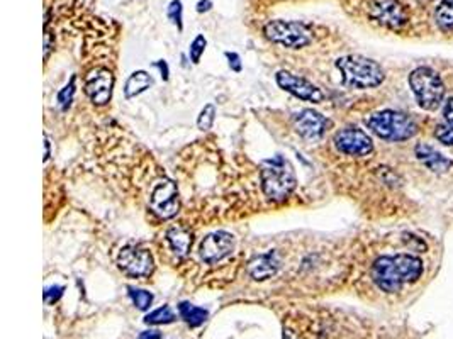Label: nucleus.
<instances>
[{
	"label": "nucleus",
	"mask_w": 453,
	"mask_h": 339,
	"mask_svg": "<svg viewBox=\"0 0 453 339\" xmlns=\"http://www.w3.org/2000/svg\"><path fill=\"white\" fill-rule=\"evenodd\" d=\"M425 272L421 258L409 253L381 256L372 265V280L382 292L398 294L406 284H415Z\"/></svg>",
	"instance_id": "1"
},
{
	"label": "nucleus",
	"mask_w": 453,
	"mask_h": 339,
	"mask_svg": "<svg viewBox=\"0 0 453 339\" xmlns=\"http://www.w3.org/2000/svg\"><path fill=\"white\" fill-rule=\"evenodd\" d=\"M260 180L263 194L273 202L285 201L298 185L294 167L282 155H275L261 162Z\"/></svg>",
	"instance_id": "2"
},
{
	"label": "nucleus",
	"mask_w": 453,
	"mask_h": 339,
	"mask_svg": "<svg viewBox=\"0 0 453 339\" xmlns=\"http://www.w3.org/2000/svg\"><path fill=\"white\" fill-rule=\"evenodd\" d=\"M337 68L342 73L343 85L350 89H376L384 82V68L373 60L361 55H346L337 60Z\"/></svg>",
	"instance_id": "3"
},
{
	"label": "nucleus",
	"mask_w": 453,
	"mask_h": 339,
	"mask_svg": "<svg viewBox=\"0 0 453 339\" xmlns=\"http://www.w3.org/2000/svg\"><path fill=\"white\" fill-rule=\"evenodd\" d=\"M365 124L377 138L391 143L408 141V139L415 138L417 133L415 119H411L400 111H392V109H386V111L369 116L365 119Z\"/></svg>",
	"instance_id": "4"
},
{
	"label": "nucleus",
	"mask_w": 453,
	"mask_h": 339,
	"mask_svg": "<svg viewBox=\"0 0 453 339\" xmlns=\"http://www.w3.org/2000/svg\"><path fill=\"white\" fill-rule=\"evenodd\" d=\"M409 89L415 95L417 106L425 111H437L445 102V84L430 67H417L409 73Z\"/></svg>",
	"instance_id": "5"
},
{
	"label": "nucleus",
	"mask_w": 453,
	"mask_h": 339,
	"mask_svg": "<svg viewBox=\"0 0 453 339\" xmlns=\"http://www.w3.org/2000/svg\"><path fill=\"white\" fill-rule=\"evenodd\" d=\"M263 33L272 43L282 45L290 50H299L311 45L312 41V31L309 29V26L299 21H268L263 26Z\"/></svg>",
	"instance_id": "6"
},
{
	"label": "nucleus",
	"mask_w": 453,
	"mask_h": 339,
	"mask_svg": "<svg viewBox=\"0 0 453 339\" xmlns=\"http://www.w3.org/2000/svg\"><path fill=\"white\" fill-rule=\"evenodd\" d=\"M150 209L162 219H172L180 209L178 189L175 182L163 178L155 184L150 195Z\"/></svg>",
	"instance_id": "7"
},
{
	"label": "nucleus",
	"mask_w": 453,
	"mask_h": 339,
	"mask_svg": "<svg viewBox=\"0 0 453 339\" xmlns=\"http://www.w3.org/2000/svg\"><path fill=\"white\" fill-rule=\"evenodd\" d=\"M117 265L126 275L146 278L155 270V260L148 250L136 246H126L117 256Z\"/></svg>",
	"instance_id": "8"
},
{
	"label": "nucleus",
	"mask_w": 453,
	"mask_h": 339,
	"mask_svg": "<svg viewBox=\"0 0 453 339\" xmlns=\"http://www.w3.org/2000/svg\"><path fill=\"white\" fill-rule=\"evenodd\" d=\"M333 143L339 153L348 156H367L373 151L372 138L360 128L339 129L334 134Z\"/></svg>",
	"instance_id": "9"
},
{
	"label": "nucleus",
	"mask_w": 453,
	"mask_h": 339,
	"mask_svg": "<svg viewBox=\"0 0 453 339\" xmlns=\"http://www.w3.org/2000/svg\"><path fill=\"white\" fill-rule=\"evenodd\" d=\"M277 85L280 87L282 90L289 92L294 97L300 99V101L312 102V104H320L324 101V94L320 87H316L315 84L306 80V78L294 75V73L287 72V70H280V72L275 75Z\"/></svg>",
	"instance_id": "10"
},
{
	"label": "nucleus",
	"mask_w": 453,
	"mask_h": 339,
	"mask_svg": "<svg viewBox=\"0 0 453 339\" xmlns=\"http://www.w3.org/2000/svg\"><path fill=\"white\" fill-rule=\"evenodd\" d=\"M85 94L95 106H106L112 97V89H114V75L107 68H94L87 73Z\"/></svg>",
	"instance_id": "11"
},
{
	"label": "nucleus",
	"mask_w": 453,
	"mask_h": 339,
	"mask_svg": "<svg viewBox=\"0 0 453 339\" xmlns=\"http://www.w3.org/2000/svg\"><path fill=\"white\" fill-rule=\"evenodd\" d=\"M234 246H236V241H234L233 234L226 231H216L207 234V236L202 239L199 253L204 262L209 265H216L223 262L224 258H228L234 251Z\"/></svg>",
	"instance_id": "12"
},
{
	"label": "nucleus",
	"mask_w": 453,
	"mask_h": 339,
	"mask_svg": "<svg viewBox=\"0 0 453 339\" xmlns=\"http://www.w3.org/2000/svg\"><path fill=\"white\" fill-rule=\"evenodd\" d=\"M372 17L389 29H400L408 23V11L399 0H373Z\"/></svg>",
	"instance_id": "13"
},
{
	"label": "nucleus",
	"mask_w": 453,
	"mask_h": 339,
	"mask_svg": "<svg viewBox=\"0 0 453 339\" xmlns=\"http://www.w3.org/2000/svg\"><path fill=\"white\" fill-rule=\"evenodd\" d=\"M295 131L306 139H320L323 138L329 129L331 121L326 119L323 114L312 111V109H304L299 114L294 116Z\"/></svg>",
	"instance_id": "14"
},
{
	"label": "nucleus",
	"mask_w": 453,
	"mask_h": 339,
	"mask_svg": "<svg viewBox=\"0 0 453 339\" xmlns=\"http://www.w3.org/2000/svg\"><path fill=\"white\" fill-rule=\"evenodd\" d=\"M415 155L416 158L430 170V172L438 173V175H443V173L450 172L453 167L452 160H448L445 155H442L438 150H435L431 145H426V143H420V145H416Z\"/></svg>",
	"instance_id": "15"
},
{
	"label": "nucleus",
	"mask_w": 453,
	"mask_h": 339,
	"mask_svg": "<svg viewBox=\"0 0 453 339\" xmlns=\"http://www.w3.org/2000/svg\"><path fill=\"white\" fill-rule=\"evenodd\" d=\"M280 268V260L275 251H268V253L258 255L256 258H253L250 262V267H248V272L253 280L256 282H263L272 278Z\"/></svg>",
	"instance_id": "16"
},
{
	"label": "nucleus",
	"mask_w": 453,
	"mask_h": 339,
	"mask_svg": "<svg viewBox=\"0 0 453 339\" xmlns=\"http://www.w3.org/2000/svg\"><path fill=\"white\" fill-rule=\"evenodd\" d=\"M167 239L172 246V250L175 251L177 256H187L189 255L190 248H192V231L184 228V226H177L167 231Z\"/></svg>",
	"instance_id": "17"
},
{
	"label": "nucleus",
	"mask_w": 453,
	"mask_h": 339,
	"mask_svg": "<svg viewBox=\"0 0 453 339\" xmlns=\"http://www.w3.org/2000/svg\"><path fill=\"white\" fill-rule=\"evenodd\" d=\"M443 123L437 126L435 129V138L438 139L442 145L453 146V97L447 99L442 106Z\"/></svg>",
	"instance_id": "18"
},
{
	"label": "nucleus",
	"mask_w": 453,
	"mask_h": 339,
	"mask_svg": "<svg viewBox=\"0 0 453 339\" xmlns=\"http://www.w3.org/2000/svg\"><path fill=\"white\" fill-rule=\"evenodd\" d=\"M155 84L153 77L145 70H138V72L131 73V77L126 80L124 85V97L126 99H134L143 92H146L148 89H151Z\"/></svg>",
	"instance_id": "19"
},
{
	"label": "nucleus",
	"mask_w": 453,
	"mask_h": 339,
	"mask_svg": "<svg viewBox=\"0 0 453 339\" xmlns=\"http://www.w3.org/2000/svg\"><path fill=\"white\" fill-rule=\"evenodd\" d=\"M178 314H180L182 319L185 321L190 328H199L207 321L209 312L206 309L194 306L190 302H180L178 304Z\"/></svg>",
	"instance_id": "20"
},
{
	"label": "nucleus",
	"mask_w": 453,
	"mask_h": 339,
	"mask_svg": "<svg viewBox=\"0 0 453 339\" xmlns=\"http://www.w3.org/2000/svg\"><path fill=\"white\" fill-rule=\"evenodd\" d=\"M435 23L443 33L453 31V0H440L435 11Z\"/></svg>",
	"instance_id": "21"
},
{
	"label": "nucleus",
	"mask_w": 453,
	"mask_h": 339,
	"mask_svg": "<svg viewBox=\"0 0 453 339\" xmlns=\"http://www.w3.org/2000/svg\"><path fill=\"white\" fill-rule=\"evenodd\" d=\"M173 321H175V314H173V311L168 306L156 309V311L150 312V314L145 317V323L150 324V326L170 324V323H173Z\"/></svg>",
	"instance_id": "22"
},
{
	"label": "nucleus",
	"mask_w": 453,
	"mask_h": 339,
	"mask_svg": "<svg viewBox=\"0 0 453 339\" xmlns=\"http://www.w3.org/2000/svg\"><path fill=\"white\" fill-rule=\"evenodd\" d=\"M128 292H129L131 301H133V304L139 309V311H148V309L151 307V304H153V294L148 292V290L129 287Z\"/></svg>",
	"instance_id": "23"
},
{
	"label": "nucleus",
	"mask_w": 453,
	"mask_h": 339,
	"mask_svg": "<svg viewBox=\"0 0 453 339\" xmlns=\"http://www.w3.org/2000/svg\"><path fill=\"white\" fill-rule=\"evenodd\" d=\"M75 77L70 78V82L67 85L63 87L62 90H60L58 95H56V101H58V106L62 107V111H67V109L72 106L73 102V97H75V92H77V85H75Z\"/></svg>",
	"instance_id": "24"
},
{
	"label": "nucleus",
	"mask_w": 453,
	"mask_h": 339,
	"mask_svg": "<svg viewBox=\"0 0 453 339\" xmlns=\"http://www.w3.org/2000/svg\"><path fill=\"white\" fill-rule=\"evenodd\" d=\"M216 114L217 111L212 104L204 106V109L200 111V114L197 117V128L200 129V131H209V129L212 128V124H214L216 121Z\"/></svg>",
	"instance_id": "25"
},
{
	"label": "nucleus",
	"mask_w": 453,
	"mask_h": 339,
	"mask_svg": "<svg viewBox=\"0 0 453 339\" xmlns=\"http://www.w3.org/2000/svg\"><path fill=\"white\" fill-rule=\"evenodd\" d=\"M167 17L172 21V24H175L178 31L184 29V7H182L180 0H172L167 7Z\"/></svg>",
	"instance_id": "26"
},
{
	"label": "nucleus",
	"mask_w": 453,
	"mask_h": 339,
	"mask_svg": "<svg viewBox=\"0 0 453 339\" xmlns=\"http://www.w3.org/2000/svg\"><path fill=\"white\" fill-rule=\"evenodd\" d=\"M206 46H207V39L204 38L202 34H197V36L194 38V41L190 43V48H189L190 62H192L194 65H199L204 51H206Z\"/></svg>",
	"instance_id": "27"
},
{
	"label": "nucleus",
	"mask_w": 453,
	"mask_h": 339,
	"mask_svg": "<svg viewBox=\"0 0 453 339\" xmlns=\"http://www.w3.org/2000/svg\"><path fill=\"white\" fill-rule=\"evenodd\" d=\"M63 290H65V287H62V285L48 287V289H45V294H43V297H45V302L46 304L58 302L60 297L63 295Z\"/></svg>",
	"instance_id": "28"
},
{
	"label": "nucleus",
	"mask_w": 453,
	"mask_h": 339,
	"mask_svg": "<svg viewBox=\"0 0 453 339\" xmlns=\"http://www.w3.org/2000/svg\"><path fill=\"white\" fill-rule=\"evenodd\" d=\"M224 56H226V58H228L229 68L233 70V72H236V73L241 72L243 65H241V58H239L238 53H231V51H226Z\"/></svg>",
	"instance_id": "29"
},
{
	"label": "nucleus",
	"mask_w": 453,
	"mask_h": 339,
	"mask_svg": "<svg viewBox=\"0 0 453 339\" xmlns=\"http://www.w3.org/2000/svg\"><path fill=\"white\" fill-rule=\"evenodd\" d=\"M55 48V39L51 36V33L48 31V28H45V60L50 58L51 50Z\"/></svg>",
	"instance_id": "30"
},
{
	"label": "nucleus",
	"mask_w": 453,
	"mask_h": 339,
	"mask_svg": "<svg viewBox=\"0 0 453 339\" xmlns=\"http://www.w3.org/2000/svg\"><path fill=\"white\" fill-rule=\"evenodd\" d=\"M155 67L160 70V75H162V78L165 82L170 78V68H168V63L165 62V60H158V62L155 63Z\"/></svg>",
	"instance_id": "31"
},
{
	"label": "nucleus",
	"mask_w": 453,
	"mask_h": 339,
	"mask_svg": "<svg viewBox=\"0 0 453 339\" xmlns=\"http://www.w3.org/2000/svg\"><path fill=\"white\" fill-rule=\"evenodd\" d=\"M212 9V0H199L197 6H195V11L199 14H204V12H209Z\"/></svg>",
	"instance_id": "32"
},
{
	"label": "nucleus",
	"mask_w": 453,
	"mask_h": 339,
	"mask_svg": "<svg viewBox=\"0 0 453 339\" xmlns=\"http://www.w3.org/2000/svg\"><path fill=\"white\" fill-rule=\"evenodd\" d=\"M138 339H162V334H160L158 331H145V333H141L138 336Z\"/></svg>",
	"instance_id": "33"
},
{
	"label": "nucleus",
	"mask_w": 453,
	"mask_h": 339,
	"mask_svg": "<svg viewBox=\"0 0 453 339\" xmlns=\"http://www.w3.org/2000/svg\"><path fill=\"white\" fill-rule=\"evenodd\" d=\"M45 146H46V153H45V162H48L51 156V143H50V138H48V134H45Z\"/></svg>",
	"instance_id": "34"
}]
</instances>
